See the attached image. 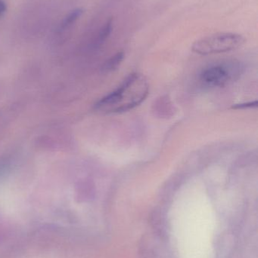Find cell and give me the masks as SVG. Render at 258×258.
Returning <instances> with one entry per match:
<instances>
[{"mask_svg": "<svg viewBox=\"0 0 258 258\" xmlns=\"http://www.w3.org/2000/svg\"><path fill=\"white\" fill-rule=\"evenodd\" d=\"M148 80L142 74H133L109 95L95 104L101 113H120L128 111L142 104L148 95Z\"/></svg>", "mask_w": 258, "mask_h": 258, "instance_id": "obj_1", "label": "cell"}, {"mask_svg": "<svg viewBox=\"0 0 258 258\" xmlns=\"http://www.w3.org/2000/svg\"><path fill=\"white\" fill-rule=\"evenodd\" d=\"M245 42V37L238 33H218L195 41L192 50L201 55L219 54L237 49Z\"/></svg>", "mask_w": 258, "mask_h": 258, "instance_id": "obj_2", "label": "cell"}, {"mask_svg": "<svg viewBox=\"0 0 258 258\" xmlns=\"http://www.w3.org/2000/svg\"><path fill=\"white\" fill-rule=\"evenodd\" d=\"M239 68L234 63H224L204 70L200 80L209 87H221L230 83L239 74Z\"/></svg>", "mask_w": 258, "mask_h": 258, "instance_id": "obj_3", "label": "cell"}, {"mask_svg": "<svg viewBox=\"0 0 258 258\" xmlns=\"http://www.w3.org/2000/svg\"><path fill=\"white\" fill-rule=\"evenodd\" d=\"M154 113L159 115V116H171L173 113V106L168 97H162L160 99L156 101L154 105Z\"/></svg>", "mask_w": 258, "mask_h": 258, "instance_id": "obj_4", "label": "cell"}, {"mask_svg": "<svg viewBox=\"0 0 258 258\" xmlns=\"http://www.w3.org/2000/svg\"><path fill=\"white\" fill-rule=\"evenodd\" d=\"M124 58V54L122 51L117 53L115 55L109 59L105 63L103 69L107 72H112L118 69V67L121 64Z\"/></svg>", "mask_w": 258, "mask_h": 258, "instance_id": "obj_5", "label": "cell"}, {"mask_svg": "<svg viewBox=\"0 0 258 258\" xmlns=\"http://www.w3.org/2000/svg\"><path fill=\"white\" fill-rule=\"evenodd\" d=\"M83 13V10L82 9H77L71 12L66 18L64 20L63 22L62 23L61 27L62 29L66 28V27H69L71 24H74L79 18H80L82 14Z\"/></svg>", "mask_w": 258, "mask_h": 258, "instance_id": "obj_6", "label": "cell"}, {"mask_svg": "<svg viewBox=\"0 0 258 258\" xmlns=\"http://www.w3.org/2000/svg\"><path fill=\"white\" fill-rule=\"evenodd\" d=\"M113 29V19L111 18L103 26L101 30H100L99 35H98V43H102L110 36Z\"/></svg>", "mask_w": 258, "mask_h": 258, "instance_id": "obj_7", "label": "cell"}, {"mask_svg": "<svg viewBox=\"0 0 258 258\" xmlns=\"http://www.w3.org/2000/svg\"><path fill=\"white\" fill-rule=\"evenodd\" d=\"M7 6H6V1L5 0H0V17L3 16L6 13Z\"/></svg>", "mask_w": 258, "mask_h": 258, "instance_id": "obj_8", "label": "cell"}]
</instances>
